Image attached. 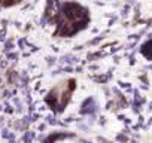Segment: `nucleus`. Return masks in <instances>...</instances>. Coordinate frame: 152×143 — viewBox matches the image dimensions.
I'll return each instance as SVG.
<instances>
[{"label": "nucleus", "instance_id": "1", "mask_svg": "<svg viewBox=\"0 0 152 143\" xmlns=\"http://www.w3.org/2000/svg\"><path fill=\"white\" fill-rule=\"evenodd\" d=\"M52 21L57 24L55 36L70 37L87 27L89 21V14L79 3H60L58 9L52 17Z\"/></svg>", "mask_w": 152, "mask_h": 143}, {"label": "nucleus", "instance_id": "2", "mask_svg": "<svg viewBox=\"0 0 152 143\" xmlns=\"http://www.w3.org/2000/svg\"><path fill=\"white\" fill-rule=\"evenodd\" d=\"M75 88H76L75 79H67L58 82L54 88H51V91L46 95V103L49 104V107L54 112L64 110V107L70 101V97L75 91Z\"/></svg>", "mask_w": 152, "mask_h": 143}]
</instances>
